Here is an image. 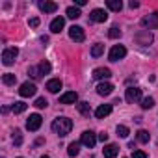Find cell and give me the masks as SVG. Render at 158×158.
Returning <instances> with one entry per match:
<instances>
[{"mask_svg":"<svg viewBox=\"0 0 158 158\" xmlns=\"http://www.w3.org/2000/svg\"><path fill=\"white\" fill-rule=\"evenodd\" d=\"M71 128H73V121H71L69 117H56V119L52 121V130H54L60 138L67 136V134L71 132Z\"/></svg>","mask_w":158,"mask_h":158,"instance_id":"cell-1","label":"cell"},{"mask_svg":"<svg viewBox=\"0 0 158 158\" xmlns=\"http://www.w3.org/2000/svg\"><path fill=\"white\" fill-rule=\"evenodd\" d=\"M125 56H127V48H125L123 45H114L108 58H110V61H119V60H123Z\"/></svg>","mask_w":158,"mask_h":158,"instance_id":"cell-2","label":"cell"},{"mask_svg":"<svg viewBox=\"0 0 158 158\" xmlns=\"http://www.w3.org/2000/svg\"><path fill=\"white\" fill-rule=\"evenodd\" d=\"M17 54H19V48H17V47H10V48H6V50L2 52V63H4V65H11V63L15 61Z\"/></svg>","mask_w":158,"mask_h":158,"instance_id":"cell-3","label":"cell"},{"mask_svg":"<svg viewBox=\"0 0 158 158\" xmlns=\"http://www.w3.org/2000/svg\"><path fill=\"white\" fill-rule=\"evenodd\" d=\"M141 26L147 30H156L158 28V13H151L141 19Z\"/></svg>","mask_w":158,"mask_h":158,"instance_id":"cell-4","label":"cell"},{"mask_svg":"<svg viewBox=\"0 0 158 158\" xmlns=\"http://www.w3.org/2000/svg\"><path fill=\"white\" fill-rule=\"evenodd\" d=\"M125 99H127V102H130V104L141 101V89H139V88H128L127 93H125Z\"/></svg>","mask_w":158,"mask_h":158,"instance_id":"cell-5","label":"cell"},{"mask_svg":"<svg viewBox=\"0 0 158 158\" xmlns=\"http://www.w3.org/2000/svg\"><path fill=\"white\" fill-rule=\"evenodd\" d=\"M41 123H43L41 115H39V114H32V115L28 117V121H26V128L32 130V132H35V130H39Z\"/></svg>","mask_w":158,"mask_h":158,"instance_id":"cell-6","label":"cell"},{"mask_svg":"<svg viewBox=\"0 0 158 158\" xmlns=\"http://www.w3.org/2000/svg\"><path fill=\"white\" fill-rule=\"evenodd\" d=\"M80 143L82 145H86V147H95V143H97V136H95V132H91V130H86V132H82V138H80Z\"/></svg>","mask_w":158,"mask_h":158,"instance_id":"cell-7","label":"cell"},{"mask_svg":"<svg viewBox=\"0 0 158 158\" xmlns=\"http://www.w3.org/2000/svg\"><path fill=\"white\" fill-rule=\"evenodd\" d=\"M69 37H71L73 41H76V43H82V41L86 39V34H84V30H82L80 26H71V28H69Z\"/></svg>","mask_w":158,"mask_h":158,"instance_id":"cell-8","label":"cell"},{"mask_svg":"<svg viewBox=\"0 0 158 158\" xmlns=\"http://www.w3.org/2000/svg\"><path fill=\"white\" fill-rule=\"evenodd\" d=\"M35 91H37L35 84H32V82H24V84H21L19 95H21V97H34V95H35Z\"/></svg>","mask_w":158,"mask_h":158,"instance_id":"cell-9","label":"cell"},{"mask_svg":"<svg viewBox=\"0 0 158 158\" xmlns=\"http://www.w3.org/2000/svg\"><path fill=\"white\" fill-rule=\"evenodd\" d=\"M134 39H136L138 45H149V43L152 41V34H151L149 30H141V32H138V34L134 35Z\"/></svg>","mask_w":158,"mask_h":158,"instance_id":"cell-10","label":"cell"},{"mask_svg":"<svg viewBox=\"0 0 158 158\" xmlns=\"http://www.w3.org/2000/svg\"><path fill=\"white\" fill-rule=\"evenodd\" d=\"M108 19V13L104 11V10H93L91 13H89V21H93V23H104Z\"/></svg>","mask_w":158,"mask_h":158,"instance_id":"cell-11","label":"cell"},{"mask_svg":"<svg viewBox=\"0 0 158 158\" xmlns=\"http://www.w3.org/2000/svg\"><path fill=\"white\" fill-rule=\"evenodd\" d=\"M112 76V71L108 67H99L93 71V78L95 80H104V78H110Z\"/></svg>","mask_w":158,"mask_h":158,"instance_id":"cell-12","label":"cell"},{"mask_svg":"<svg viewBox=\"0 0 158 158\" xmlns=\"http://www.w3.org/2000/svg\"><path fill=\"white\" fill-rule=\"evenodd\" d=\"M117 152H119V147H117L115 143H108V145L102 149L104 158H115V156H117Z\"/></svg>","mask_w":158,"mask_h":158,"instance_id":"cell-13","label":"cell"},{"mask_svg":"<svg viewBox=\"0 0 158 158\" xmlns=\"http://www.w3.org/2000/svg\"><path fill=\"white\" fill-rule=\"evenodd\" d=\"M63 26H65V19H63V17H56V19L50 23V32L60 34V32L63 30Z\"/></svg>","mask_w":158,"mask_h":158,"instance_id":"cell-14","label":"cell"},{"mask_svg":"<svg viewBox=\"0 0 158 158\" xmlns=\"http://www.w3.org/2000/svg\"><path fill=\"white\" fill-rule=\"evenodd\" d=\"M114 91V86L110 84V82H101L99 86H97V93L101 95V97H106V95H110Z\"/></svg>","mask_w":158,"mask_h":158,"instance_id":"cell-15","label":"cell"},{"mask_svg":"<svg viewBox=\"0 0 158 158\" xmlns=\"http://www.w3.org/2000/svg\"><path fill=\"white\" fill-rule=\"evenodd\" d=\"M78 101V95L74 93V91H67V93H63L61 97H60V102L61 104H74Z\"/></svg>","mask_w":158,"mask_h":158,"instance_id":"cell-16","label":"cell"},{"mask_svg":"<svg viewBox=\"0 0 158 158\" xmlns=\"http://www.w3.org/2000/svg\"><path fill=\"white\" fill-rule=\"evenodd\" d=\"M112 114V104H102V106H99L97 110H95V117L97 119H104L106 115H110Z\"/></svg>","mask_w":158,"mask_h":158,"instance_id":"cell-17","label":"cell"},{"mask_svg":"<svg viewBox=\"0 0 158 158\" xmlns=\"http://www.w3.org/2000/svg\"><path fill=\"white\" fill-rule=\"evenodd\" d=\"M60 89H61V80H60V78H52V80L47 82V91H50V93H58Z\"/></svg>","mask_w":158,"mask_h":158,"instance_id":"cell-18","label":"cell"},{"mask_svg":"<svg viewBox=\"0 0 158 158\" xmlns=\"http://www.w3.org/2000/svg\"><path fill=\"white\" fill-rule=\"evenodd\" d=\"M39 10L45 13H54L58 10V4L56 2H39Z\"/></svg>","mask_w":158,"mask_h":158,"instance_id":"cell-19","label":"cell"},{"mask_svg":"<svg viewBox=\"0 0 158 158\" xmlns=\"http://www.w3.org/2000/svg\"><path fill=\"white\" fill-rule=\"evenodd\" d=\"M106 6H108V10H112V11H121V10H123V2H121V0H108Z\"/></svg>","mask_w":158,"mask_h":158,"instance_id":"cell-20","label":"cell"},{"mask_svg":"<svg viewBox=\"0 0 158 158\" xmlns=\"http://www.w3.org/2000/svg\"><path fill=\"white\" fill-rule=\"evenodd\" d=\"M2 82H4L6 86H13V84L17 82V76H15L13 73H6V74L2 76Z\"/></svg>","mask_w":158,"mask_h":158,"instance_id":"cell-21","label":"cell"},{"mask_svg":"<svg viewBox=\"0 0 158 158\" xmlns=\"http://www.w3.org/2000/svg\"><path fill=\"white\" fill-rule=\"evenodd\" d=\"M102 52H104V45L102 43H95L93 48H91V56L93 58H99V56H102Z\"/></svg>","mask_w":158,"mask_h":158,"instance_id":"cell-22","label":"cell"},{"mask_svg":"<svg viewBox=\"0 0 158 158\" xmlns=\"http://www.w3.org/2000/svg\"><path fill=\"white\" fill-rule=\"evenodd\" d=\"M82 13H80V8H76V6H71V8H67V17L69 19H78Z\"/></svg>","mask_w":158,"mask_h":158,"instance_id":"cell-23","label":"cell"},{"mask_svg":"<svg viewBox=\"0 0 158 158\" xmlns=\"http://www.w3.org/2000/svg\"><path fill=\"white\" fill-rule=\"evenodd\" d=\"M78 152H80V143H78V141H73V143L69 145V149H67V154H69V156H76Z\"/></svg>","mask_w":158,"mask_h":158,"instance_id":"cell-24","label":"cell"},{"mask_svg":"<svg viewBox=\"0 0 158 158\" xmlns=\"http://www.w3.org/2000/svg\"><path fill=\"white\" fill-rule=\"evenodd\" d=\"M78 112H80L82 115H86V117H89V114H91L89 102H80V104H78Z\"/></svg>","mask_w":158,"mask_h":158,"instance_id":"cell-25","label":"cell"},{"mask_svg":"<svg viewBox=\"0 0 158 158\" xmlns=\"http://www.w3.org/2000/svg\"><path fill=\"white\" fill-rule=\"evenodd\" d=\"M26 108H28V104H26V102H15V104L11 106L13 114H23V112H24Z\"/></svg>","mask_w":158,"mask_h":158,"instance_id":"cell-26","label":"cell"},{"mask_svg":"<svg viewBox=\"0 0 158 158\" xmlns=\"http://www.w3.org/2000/svg\"><path fill=\"white\" fill-rule=\"evenodd\" d=\"M136 138H138L139 143H147V141H149V132H147V130H138V132H136Z\"/></svg>","mask_w":158,"mask_h":158,"instance_id":"cell-27","label":"cell"},{"mask_svg":"<svg viewBox=\"0 0 158 158\" xmlns=\"http://www.w3.org/2000/svg\"><path fill=\"white\" fill-rule=\"evenodd\" d=\"M152 106H154V99H152V97L141 99V108H143V110H149V108H152Z\"/></svg>","mask_w":158,"mask_h":158,"instance_id":"cell-28","label":"cell"},{"mask_svg":"<svg viewBox=\"0 0 158 158\" xmlns=\"http://www.w3.org/2000/svg\"><path fill=\"white\" fill-rule=\"evenodd\" d=\"M128 134H130L128 127H125V125H117V136H119V138H128Z\"/></svg>","mask_w":158,"mask_h":158,"instance_id":"cell-29","label":"cell"},{"mask_svg":"<svg viewBox=\"0 0 158 158\" xmlns=\"http://www.w3.org/2000/svg\"><path fill=\"white\" fill-rule=\"evenodd\" d=\"M108 35H110L112 39H115V37H121V30H119L117 26H112V28H110V32H108Z\"/></svg>","mask_w":158,"mask_h":158,"instance_id":"cell-30","label":"cell"},{"mask_svg":"<svg viewBox=\"0 0 158 158\" xmlns=\"http://www.w3.org/2000/svg\"><path fill=\"white\" fill-rule=\"evenodd\" d=\"M39 71H41V74L50 73V63H48V61H41V63H39Z\"/></svg>","mask_w":158,"mask_h":158,"instance_id":"cell-31","label":"cell"},{"mask_svg":"<svg viewBox=\"0 0 158 158\" xmlns=\"http://www.w3.org/2000/svg\"><path fill=\"white\" fill-rule=\"evenodd\" d=\"M34 106H35V108H47V106H48V102H47V99H45V97H39V99L35 101V104H34Z\"/></svg>","mask_w":158,"mask_h":158,"instance_id":"cell-32","label":"cell"},{"mask_svg":"<svg viewBox=\"0 0 158 158\" xmlns=\"http://www.w3.org/2000/svg\"><path fill=\"white\" fill-rule=\"evenodd\" d=\"M28 74H30L32 78H39V76H41V71H39V67H30Z\"/></svg>","mask_w":158,"mask_h":158,"instance_id":"cell-33","label":"cell"},{"mask_svg":"<svg viewBox=\"0 0 158 158\" xmlns=\"http://www.w3.org/2000/svg\"><path fill=\"white\" fill-rule=\"evenodd\" d=\"M13 141H15V145H21V143H23V136H21V132H19V130H15Z\"/></svg>","mask_w":158,"mask_h":158,"instance_id":"cell-34","label":"cell"},{"mask_svg":"<svg viewBox=\"0 0 158 158\" xmlns=\"http://www.w3.org/2000/svg\"><path fill=\"white\" fill-rule=\"evenodd\" d=\"M132 158H147V154L143 151H134L132 152Z\"/></svg>","mask_w":158,"mask_h":158,"instance_id":"cell-35","label":"cell"},{"mask_svg":"<svg viewBox=\"0 0 158 158\" xmlns=\"http://www.w3.org/2000/svg\"><path fill=\"white\" fill-rule=\"evenodd\" d=\"M28 24H30L32 28H37V26H39V19H37V17H34V19H30V21H28Z\"/></svg>","mask_w":158,"mask_h":158,"instance_id":"cell-36","label":"cell"},{"mask_svg":"<svg viewBox=\"0 0 158 158\" xmlns=\"http://www.w3.org/2000/svg\"><path fill=\"white\" fill-rule=\"evenodd\" d=\"M128 6H130L132 10H136V8H139V2H136V0H130V2H128Z\"/></svg>","mask_w":158,"mask_h":158,"instance_id":"cell-37","label":"cell"},{"mask_svg":"<svg viewBox=\"0 0 158 158\" xmlns=\"http://www.w3.org/2000/svg\"><path fill=\"white\" fill-rule=\"evenodd\" d=\"M99 139H101V141H106V139H108V134H106V132H101V134H99Z\"/></svg>","mask_w":158,"mask_h":158,"instance_id":"cell-38","label":"cell"},{"mask_svg":"<svg viewBox=\"0 0 158 158\" xmlns=\"http://www.w3.org/2000/svg\"><path fill=\"white\" fill-rule=\"evenodd\" d=\"M80 6H86V0H76V8H80Z\"/></svg>","mask_w":158,"mask_h":158,"instance_id":"cell-39","label":"cell"},{"mask_svg":"<svg viewBox=\"0 0 158 158\" xmlns=\"http://www.w3.org/2000/svg\"><path fill=\"white\" fill-rule=\"evenodd\" d=\"M39 158H50V156H39Z\"/></svg>","mask_w":158,"mask_h":158,"instance_id":"cell-40","label":"cell"},{"mask_svg":"<svg viewBox=\"0 0 158 158\" xmlns=\"http://www.w3.org/2000/svg\"><path fill=\"white\" fill-rule=\"evenodd\" d=\"M19 158H23V156H19Z\"/></svg>","mask_w":158,"mask_h":158,"instance_id":"cell-41","label":"cell"}]
</instances>
